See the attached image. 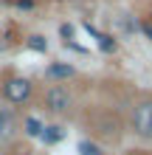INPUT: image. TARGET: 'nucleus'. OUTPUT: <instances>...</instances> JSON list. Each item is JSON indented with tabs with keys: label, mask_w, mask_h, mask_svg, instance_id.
<instances>
[{
	"label": "nucleus",
	"mask_w": 152,
	"mask_h": 155,
	"mask_svg": "<svg viewBox=\"0 0 152 155\" xmlns=\"http://www.w3.org/2000/svg\"><path fill=\"white\" fill-rule=\"evenodd\" d=\"M0 96L8 104H28L34 96V85L25 76H6L0 82Z\"/></svg>",
	"instance_id": "f257e3e1"
},
{
	"label": "nucleus",
	"mask_w": 152,
	"mask_h": 155,
	"mask_svg": "<svg viewBox=\"0 0 152 155\" xmlns=\"http://www.w3.org/2000/svg\"><path fill=\"white\" fill-rule=\"evenodd\" d=\"M130 124L141 138H152V99L147 102H138L132 107V116H130Z\"/></svg>",
	"instance_id": "f03ea898"
},
{
	"label": "nucleus",
	"mask_w": 152,
	"mask_h": 155,
	"mask_svg": "<svg viewBox=\"0 0 152 155\" xmlns=\"http://www.w3.org/2000/svg\"><path fill=\"white\" fill-rule=\"evenodd\" d=\"M42 104H45V110L53 113V116H65L70 110V93H68V87H62V85H51L45 90V99H42Z\"/></svg>",
	"instance_id": "7ed1b4c3"
},
{
	"label": "nucleus",
	"mask_w": 152,
	"mask_h": 155,
	"mask_svg": "<svg viewBox=\"0 0 152 155\" xmlns=\"http://www.w3.org/2000/svg\"><path fill=\"white\" fill-rule=\"evenodd\" d=\"M45 76L48 79H70L73 76V65H68V62H53V65L45 68Z\"/></svg>",
	"instance_id": "20e7f679"
},
{
	"label": "nucleus",
	"mask_w": 152,
	"mask_h": 155,
	"mask_svg": "<svg viewBox=\"0 0 152 155\" xmlns=\"http://www.w3.org/2000/svg\"><path fill=\"white\" fill-rule=\"evenodd\" d=\"M14 133V118H11V110L8 107H0V144L8 141V135Z\"/></svg>",
	"instance_id": "39448f33"
},
{
	"label": "nucleus",
	"mask_w": 152,
	"mask_h": 155,
	"mask_svg": "<svg viewBox=\"0 0 152 155\" xmlns=\"http://www.w3.org/2000/svg\"><path fill=\"white\" fill-rule=\"evenodd\" d=\"M40 138L45 141V144H57V141H62V138H65V130H62L59 124H53V127H42Z\"/></svg>",
	"instance_id": "423d86ee"
},
{
	"label": "nucleus",
	"mask_w": 152,
	"mask_h": 155,
	"mask_svg": "<svg viewBox=\"0 0 152 155\" xmlns=\"http://www.w3.org/2000/svg\"><path fill=\"white\" fill-rule=\"evenodd\" d=\"M23 130H25V135H31V138H40V133H42V124H40V118L28 116V118L23 121Z\"/></svg>",
	"instance_id": "0eeeda50"
},
{
	"label": "nucleus",
	"mask_w": 152,
	"mask_h": 155,
	"mask_svg": "<svg viewBox=\"0 0 152 155\" xmlns=\"http://www.w3.org/2000/svg\"><path fill=\"white\" fill-rule=\"evenodd\" d=\"M28 48H31V51H40V54H42V51L48 48V42H45V37L34 34V37H28Z\"/></svg>",
	"instance_id": "6e6552de"
},
{
	"label": "nucleus",
	"mask_w": 152,
	"mask_h": 155,
	"mask_svg": "<svg viewBox=\"0 0 152 155\" xmlns=\"http://www.w3.org/2000/svg\"><path fill=\"white\" fill-rule=\"evenodd\" d=\"M79 152H82V155H102V150L96 147V144H90V141H82V144H79Z\"/></svg>",
	"instance_id": "1a4fd4ad"
},
{
	"label": "nucleus",
	"mask_w": 152,
	"mask_h": 155,
	"mask_svg": "<svg viewBox=\"0 0 152 155\" xmlns=\"http://www.w3.org/2000/svg\"><path fill=\"white\" fill-rule=\"evenodd\" d=\"M99 40H102V48L104 51H113L115 48V42H110V37H99Z\"/></svg>",
	"instance_id": "9d476101"
},
{
	"label": "nucleus",
	"mask_w": 152,
	"mask_h": 155,
	"mask_svg": "<svg viewBox=\"0 0 152 155\" xmlns=\"http://www.w3.org/2000/svg\"><path fill=\"white\" fill-rule=\"evenodd\" d=\"M147 34H149V37H152V25H147Z\"/></svg>",
	"instance_id": "9b49d317"
}]
</instances>
